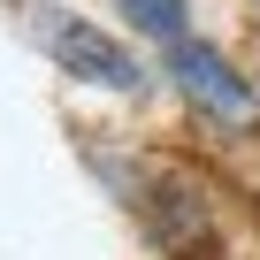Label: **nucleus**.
Here are the masks:
<instances>
[{
    "instance_id": "f257e3e1",
    "label": "nucleus",
    "mask_w": 260,
    "mask_h": 260,
    "mask_svg": "<svg viewBox=\"0 0 260 260\" xmlns=\"http://www.w3.org/2000/svg\"><path fill=\"white\" fill-rule=\"evenodd\" d=\"M84 169L115 191V207L130 214V230L146 237L153 260H230V237L214 222V199L161 153H138V146H84Z\"/></svg>"
},
{
    "instance_id": "7ed1b4c3",
    "label": "nucleus",
    "mask_w": 260,
    "mask_h": 260,
    "mask_svg": "<svg viewBox=\"0 0 260 260\" xmlns=\"http://www.w3.org/2000/svg\"><path fill=\"white\" fill-rule=\"evenodd\" d=\"M161 84L176 92V107L191 122H207L214 138H252L260 130V84L237 54H222L207 31H191L184 46L161 54Z\"/></svg>"
},
{
    "instance_id": "20e7f679",
    "label": "nucleus",
    "mask_w": 260,
    "mask_h": 260,
    "mask_svg": "<svg viewBox=\"0 0 260 260\" xmlns=\"http://www.w3.org/2000/svg\"><path fill=\"white\" fill-rule=\"evenodd\" d=\"M107 8H115L130 31H138L146 46H161V54L191 39V0H107Z\"/></svg>"
},
{
    "instance_id": "f03ea898",
    "label": "nucleus",
    "mask_w": 260,
    "mask_h": 260,
    "mask_svg": "<svg viewBox=\"0 0 260 260\" xmlns=\"http://www.w3.org/2000/svg\"><path fill=\"white\" fill-rule=\"evenodd\" d=\"M23 31H31V46H39L69 84L107 92V100H138V92H146V77H161V69H146V61H138V46H130V39H115L107 23H92V16L61 8V0H31V8H23Z\"/></svg>"
}]
</instances>
